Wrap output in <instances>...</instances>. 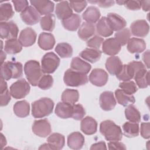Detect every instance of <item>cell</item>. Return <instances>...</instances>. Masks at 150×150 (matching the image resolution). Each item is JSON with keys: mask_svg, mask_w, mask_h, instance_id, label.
<instances>
[{"mask_svg": "<svg viewBox=\"0 0 150 150\" xmlns=\"http://www.w3.org/2000/svg\"><path fill=\"white\" fill-rule=\"evenodd\" d=\"M63 81L68 86L78 87L87 83L88 78L87 76L85 74L69 69L64 73Z\"/></svg>", "mask_w": 150, "mask_h": 150, "instance_id": "5", "label": "cell"}, {"mask_svg": "<svg viewBox=\"0 0 150 150\" xmlns=\"http://www.w3.org/2000/svg\"><path fill=\"white\" fill-rule=\"evenodd\" d=\"M23 67L19 62L8 61L1 64V77L6 80L18 79L22 76Z\"/></svg>", "mask_w": 150, "mask_h": 150, "instance_id": "4", "label": "cell"}, {"mask_svg": "<svg viewBox=\"0 0 150 150\" xmlns=\"http://www.w3.org/2000/svg\"><path fill=\"white\" fill-rule=\"evenodd\" d=\"M95 26L93 23L84 22L80 26L78 36L83 40H87L95 33Z\"/></svg>", "mask_w": 150, "mask_h": 150, "instance_id": "28", "label": "cell"}, {"mask_svg": "<svg viewBox=\"0 0 150 150\" xmlns=\"http://www.w3.org/2000/svg\"><path fill=\"white\" fill-rule=\"evenodd\" d=\"M70 67L71 69L85 74L88 73L91 68L88 63L83 60L79 57H75L72 59Z\"/></svg>", "mask_w": 150, "mask_h": 150, "instance_id": "25", "label": "cell"}, {"mask_svg": "<svg viewBox=\"0 0 150 150\" xmlns=\"http://www.w3.org/2000/svg\"><path fill=\"white\" fill-rule=\"evenodd\" d=\"M122 63L117 56L108 57L105 62V68L111 75H117L122 67Z\"/></svg>", "mask_w": 150, "mask_h": 150, "instance_id": "20", "label": "cell"}, {"mask_svg": "<svg viewBox=\"0 0 150 150\" xmlns=\"http://www.w3.org/2000/svg\"><path fill=\"white\" fill-rule=\"evenodd\" d=\"M119 87L126 94L129 95H132L138 90L136 84L132 81H123L120 83Z\"/></svg>", "mask_w": 150, "mask_h": 150, "instance_id": "44", "label": "cell"}, {"mask_svg": "<svg viewBox=\"0 0 150 150\" xmlns=\"http://www.w3.org/2000/svg\"><path fill=\"white\" fill-rule=\"evenodd\" d=\"M96 30L98 35L103 37L111 36L114 30L111 27L107 17L103 16L98 21L96 25Z\"/></svg>", "mask_w": 150, "mask_h": 150, "instance_id": "24", "label": "cell"}, {"mask_svg": "<svg viewBox=\"0 0 150 150\" xmlns=\"http://www.w3.org/2000/svg\"><path fill=\"white\" fill-rule=\"evenodd\" d=\"M32 131L40 137H46L51 133L50 124L47 119L36 120L32 125Z\"/></svg>", "mask_w": 150, "mask_h": 150, "instance_id": "9", "label": "cell"}, {"mask_svg": "<svg viewBox=\"0 0 150 150\" xmlns=\"http://www.w3.org/2000/svg\"><path fill=\"white\" fill-rule=\"evenodd\" d=\"M107 73L101 69H94L89 75L88 80L91 84L98 87L104 86L108 81Z\"/></svg>", "mask_w": 150, "mask_h": 150, "instance_id": "10", "label": "cell"}, {"mask_svg": "<svg viewBox=\"0 0 150 150\" xmlns=\"http://www.w3.org/2000/svg\"><path fill=\"white\" fill-rule=\"evenodd\" d=\"M122 129L124 134L129 138L138 136L139 131L138 124L132 122H125L122 125Z\"/></svg>", "mask_w": 150, "mask_h": 150, "instance_id": "36", "label": "cell"}, {"mask_svg": "<svg viewBox=\"0 0 150 150\" xmlns=\"http://www.w3.org/2000/svg\"><path fill=\"white\" fill-rule=\"evenodd\" d=\"M81 19L80 15L73 13L69 18L62 20V23L63 27L70 31H75L80 26Z\"/></svg>", "mask_w": 150, "mask_h": 150, "instance_id": "29", "label": "cell"}, {"mask_svg": "<svg viewBox=\"0 0 150 150\" xmlns=\"http://www.w3.org/2000/svg\"><path fill=\"white\" fill-rule=\"evenodd\" d=\"M81 131L86 135H93L97 129V122L91 117L87 116L83 118L80 124Z\"/></svg>", "mask_w": 150, "mask_h": 150, "instance_id": "19", "label": "cell"}, {"mask_svg": "<svg viewBox=\"0 0 150 150\" xmlns=\"http://www.w3.org/2000/svg\"><path fill=\"white\" fill-rule=\"evenodd\" d=\"M52 149H61L64 145L65 139L64 135L59 133H53L47 139Z\"/></svg>", "mask_w": 150, "mask_h": 150, "instance_id": "31", "label": "cell"}, {"mask_svg": "<svg viewBox=\"0 0 150 150\" xmlns=\"http://www.w3.org/2000/svg\"><path fill=\"white\" fill-rule=\"evenodd\" d=\"M149 1H141V6L144 11H148L149 10Z\"/></svg>", "mask_w": 150, "mask_h": 150, "instance_id": "57", "label": "cell"}, {"mask_svg": "<svg viewBox=\"0 0 150 150\" xmlns=\"http://www.w3.org/2000/svg\"><path fill=\"white\" fill-rule=\"evenodd\" d=\"M149 50H148L142 55V60L144 62V63H145L147 68H148V69L149 68Z\"/></svg>", "mask_w": 150, "mask_h": 150, "instance_id": "56", "label": "cell"}, {"mask_svg": "<svg viewBox=\"0 0 150 150\" xmlns=\"http://www.w3.org/2000/svg\"><path fill=\"white\" fill-rule=\"evenodd\" d=\"M109 149H126L127 148L125 145L118 141H110L108 143Z\"/></svg>", "mask_w": 150, "mask_h": 150, "instance_id": "53", "label": "cell"}, {"mask_svg": "<svg viewBox=\"0 0 150 150\" xmlns=\"http://www.w3.org/2000/svg\"><path fill=\"white\" fill-rule=\"evenodd\" d=\"M140 132L141 136L145 139H149L150 137L149 134V123L142 122L141 125Z\"/></svg>", "mask_w": 150, "mask_h": 150, "instance_id": "52", "label": "cell"}, {"mask_svg": "<svg viewBox=\"0 0 150 150\" xmlns=\"http://www.w3.org/2000/svg\"><path fill=\"white\" fill-rule=\"evenodd\" d=\"M60 64V59L53 52L46 53L41 60V69L44 73L50 74L55 71Z\"/></svg>", "mask_w": 150, "mask_h": 150, "instance_id": "6", "label": "cell"}, {"mask_svg": "<svg viewBox=\"0 0 150 150\" xmlns=\"http://www.w3.org/2000/svg\"><path fill=\"white\" fill-rule=\"evenodd\" d=\"M36 39V33L31 28H26L23 29L19 35V41L22 46L29 47L33 45Z\"/></svg>", "mask_w": 150, "mask_h": 150, "instance_id": "14", "label": "cell"}, {"mask_svg": "<svg viewBox=\"0 0 150 150\" xmlns=\"http://www.w3.org/2000/svg\"><path fill=\"white\" fill-rule=\"evenodd\" d=\"M115 96L117 102L122 106H127L135 103V100L132 95L125 93L121 89H117L115 91Z\"/></svg>", "mask_w": 150, "mask_h": 150, "instance_id": "33", "label": "cell"}, {"mask_svg": "<svg viewBox=\"0 0 150 150\" xmlns=\"http://www.w3.org/2000/svg\"><path fill=\"white\" fill-rule=\"evenodd\" d=\"M30 2L40 15H46L53 12L54 3L50 1H30Z\"/></svg>", "mask_w": 150, "mask_h": 150, "instance_id": "16", "label": "cell"}, {"mask_svg": "<svg viewBox=\"0 0 150 150\" xmlns=\"http://www.w3.org/2000/svg\"><path fill=\"white\" fill-rule=\"evenodd\" d=\"M40 24L43 30L52 32L55 26V16L53 14H48L42 17L40 20Z\"/></svg>", "mask_w": 150, "mask_h": 150, "instance_id": "39", "label": "cell"}, {"mask_svg": "<svg viewBox=\"0 0 150 150\" xmlns=\"http://www.w3.org/2000/svg\"><path fill=\"white\" fill-rule=\"evenodd\" d=\"M88 2L92 4H97L99 6L102 8L110 7L114 4V1H94Z\"/></svg>", "mask_w": 150, "mask_h": 150, "instance_id": "54", "label": "cell"}, {"mask_svg": "<svg viewBox=\"0 0 150 150\" xmlns=\"http://www.w3.org/2000/svg\"><path fill=\"white\" fill-rule=\"evenodd\" d=\"M55 51L61 58H69L73 54L71 46L65 42L58 43L55 47Z\"/></svg>", "mask_w": 150, "mask_h": 150, "instance_id": "37", "label": "cell"}, {"mask_svg": "<svg viewBox=\"0 0 150 150\" xmlns=\"http://www.w3.org/2000/svg\"><path fill=\"white\" fill-rule=\"evenodd\" d=\"M101 53L100 49L86 48L80 52L79 56L84 60L93 63L100 60Z\"/></svg>", "mask_w": 150, "mask_h": 150, "instance_id": "27", "label": "cell"}, {"mask_svg": "<svg viewBox=\"0 0 150 150\" xmlns=\"http://www.w3.org/2000/svg\"><path fill=\"white\" fill-rule=\"evenodd\" d=\"M39 149H52V148L49 143H46L42 145L39 148Z\"/></svg>", "mask_w": 150, "mask_h": 150, "instance_id": "58", "label": "cell"}, {"mask_svg": "<svg viewBox=\"0 0 150 150\" xmlns=\"http://www.w3.org/2000/svg\"><path fill=\"white\" fill-rule=\"evenodd\" d=\"M130 28L132 34L137 37H145L149 33V26L145 20L135 21L131 23Z\"/></svg>", "mask_w": 150, "mask_h": 150, "instance_id": "12", "label": "cell"}, {"mask_svg": "<svg viewBox=\"0 0 150 150\" xmlns=\"http://www.w3.org/2000/svg\"><path fill=\"white\" fill-rule=\"evenodd\" d=\"M99 102L100 107L104 111H110L116 105V101L113 93L110 91H104L100 94Z\"/></svg>", "mask_w": 150, "mask_h": 150, "instance_id": "13", "label": "cell"}, {"mask_svg": "<svg viewBox=\"0 0 150 150\" xmlns=\"http://www.w3.org/2000/svg\"><path fill=\"white\" fill-rule=\"evenodd\" d=\"M134 71L129 64H124L121 70L116 75L117 78L121 81H127L134 78Z\"/></svg>", "mask_w": 150, "mask_h": 150, "instance_id": "41", "label": "cell"}, {"mask_svg": "<svg viewBox=\"0 0 150 150\" xmlns=\"http://www.w3.org/2000/svg\"><path fill=\"white\" fill-rule=\"evenodd\" d=\"M70 5L71 7L76 12H81L86 7L87 2L86 1H70Z\"/></svg>", "mask_w": 150, "mask_h": 150, "instance_id": "49", "label": "cell"}, {"mask_svg": "<svg viewBox=\"0 0 150 150\" xmlns=\"http://www.w3.org/2000/svg\"><path fill=\"white\" fill-rule=\"evenodd\" d=\"M22 21L26 25H33L36 24L40 20V15L33 6H29L21 13Z\"/></svg>", "mask_w": 150, "mask_h": 150, "instance_id": "11", "label": "cell"}, {"mask_svg": "<svg viewBox=\"0 0 150 150\" xmlns=\"http://www.w3.org/2000/svg\"><path fill=\"white\" fill-rule=\"evenodd\" d=\"M53 83V79L52 76L43 75L39 81L38 86L42 90H47L52 87Z\"/></svg>", "mask_w": 150, "mask_h": 150, "instance_id": "45", "label": "cell"}, {"mask_svg": "<svg viewBox=\"0 0 150 150\" xmlns=\"http://www.w3.org/2000/svg\"><path fill=\"white\" fill-rule=\"evenodd\" d=\"M100 131L108 141H118L122 138V132L120 127L111 120H108L101 122Z\"/></svg>", "mask_w": 150, "mask_h": 150, "instance_id": "1", "label": "cell"}, {"mask_svg": "<svg viewBox=\"0 0 150 150\" xmlns=\"http://www.w3.org/2000/svg\"><path fill=\"white\" fill-rule=\"evenodd\" d=\"M38 45L43 50H48L53 49L55 45L54 36L50 33L42 32L38 38Z\"/></svg>", "mask_w": 150, "mask_h": 150, "instance_id": "18", "label": "cell"}, {"mask_svg": "<svg viewBox=\"0 0 150 150\" xmlns=\"http://www.w3.org/2000/svg\"><path fill=\"white\" fill-rule=\"evenodd\" d=\"M82 17L87 22L94 23L99 21L100 12L97 8L91 6L88 7L82 14Z\"/></svg>", "mask_w": 150, "mask_h": 150, "instance_id": "30", "label": "cell"}, {"mask_svg": "<svg viewBox=\"0 0 150 150\" xmlns=\"http://www.w3.org/2000/svg\"><path fill=\"white\" fill-rule=\"evenodd\" d=\"M86 111L83 105L77 104L73 105V113L71 118L76 120H81L85 115Z\"/></svg>", "mask_w": 150, "mask_h": 150, "instance_id": "46", "label": "cell"}, {"mask_svg": "<svg viewBox=\"0 0 150 150\" xmlns=\"http://www.w3.org/2000/svg\"><path fill=\"white\" fill-rule=\"evenodd\" d=\"M30 86L24 79L17 80L10 86L11 95L16 99L24 98L30 91Z\"/></svg>", "mask_w": 150, "mask_h": 150, "instance_id": "7", "label": "cell"}, {"mask_svg": "<svg viewBox=\"0 0 150 150\" xmlns=\"http://www.w3.org/2000/svg\"><path fill=\"white\" fill-rule=\"evenodd\" d=\"M126 118L132 122L138 123L141 121V114L135 106L132 104L128 105L125 110Z\"/></svg>", "mask_w": 150, "mask_h": 150, "instance_id": "38", "label": "cell"}, {"mask_svg": "<svg viewBox=\"0 0 150 150\" xmlns=\"http://www.w3.org/2000/svg\"><path fill=\"white\" fill-rule=\"evenodd\" d=\"M137 86L141 88H144L149 85V71L146 69L137 73L134 77Z\"/></svg>", "mask_w": 150, "mask_h": 150, "instance_id": "40", "label": "cell"}, {"mask_svg": "<svg viewBox=\"0 0 150 150\" xmlns=\"http://www.w3.org/2000/svg\"><path fill=\"white\" fill-rule=\"evenodd\" d=\"M73 113V105L65 103L59 102L55 108V114L61 118H69L71 117Z\"/></svg>", "mask_w": 150, "mask_h": 150, "instance_id": "26", "label": "cell"}, {"mask_svg": "<svg viewBox=\"0 0 150 150\" xmlns=\"http://www.w3.org/2000/svg\"><path fill=\"white\" fill-rule=\"evenodd\" d=\"M1 94V106H5L8 105L11 100V93L8 88L0 91Z\"/></svg>", "mask_w": 150, "mask_h": 150, "instance_id": "51", "label": "cell"}, {"mask_svg": "<svg viewBox=\"0 0 150 150\" xmlns=\"http://www.w3.org/2000/svg\"><path fill=\"white\" fill-rule=\"evenodd\" d=\"M14 15V12L10 3L2 4L0 6V21H7Z\"/></svg>", "mask_w": 150, "mask_h": 150, "instance_id": "42", "label": "cell"}, {"mask_svg": "<svg viewBox=\"0 0 150 150\" xmlns=\"http://www.w3.org/2000/svg\"><path fill=\"white\" fill-rule=\"evenodd\" d=\"M121 46L114 38L104 40L102 45V50L104 53L109 56H115L121 50Z\"/></svg>", "mask_w": 150, "mask_h": 150, "instance_id": "15", "label": "cell"}, {"mask_svg": "<svg viewBox=\"0 0 150 150\" xmlns=\"http://www.w3.org/2000/svg\"><path fill=\"white\" fill-rule=\"evenodd\" d=\"M55 13L57 18L62 21L69 18L73 14L71 7L68 1H61L57 4Z\"/></svg>", "mask_w": 150, "mask_h": 150, "instance_id": "17", "label": "cell"}, {"mask_svg": "<svg viewBox=\"0 0 150 150\" xmlns=\"http://www.w3.org/2000/svg\"><path fill=\"white\" fill-rule=\"evenodd\" d=\"M54 103L49 98H42L32 104V114L35 118H39L50 115L53 109Z\"/></svg>", "mask_w": 150, "mask_h": 150, "instance_id": "2", "label": "cell"}, {"mask_svg": "<svg viewBox=\"0 0 150 150\" xmlns=\"http://www.w3.org/2000/svg\"><path fill=\"white\" fill-rule=\"evenodd\" d=\"M6 54L3 51H1V64H3L4 60L6 59Z\"/></svg>", "mask_w": 150, "mask_h": 150, "instance_id": "59", "label": "cell"}, {"mask_svg": "<svg viewBox=\"0 0 150 150\" xmlns=\"http://www.w3.org/2000/svg\"><path fill=\"white\" fill-rule=\"evenodd\" d=\"M90 149H107V147L104 142L100 141L93 144L90 147Z\"/></svg>", "mask_w": 150, "mask_h": 150, "instance_id": "55", "label": "cell"}, {"mask_svg": "<svg viewBox=\"0 0 150 150\" xmlns=\"http://www.w3.org/2000/svg\"><path fill=\"white\" fill-rule=\"evenodd\" d=\"M79 93L77 90L66 89L62 94V100L63 102L73 105L79 100Z\"/></svg>", "mask_w": 150, "mask_h": 150, "instance_id": "35", "label": "cell"}, {"mask_svg": "<svg viewBox=\"0 0 150 150\" xmlns=\"http://www.w3.org/2000/svg\"><path fill=\"white\" fill-rule=\"evenodd\" d=\"M107 18L113 30L117 32L124 29L127 25L126 21L117 13H109Z\"/></svg>", "mask_w": 150, "mask_h": 150, "instance_id": "22", "label": "cell"}, {"mask_svg": "<svg viewBox=\"0 0 150 150\" xmlns=\"http://www.w3.org/2000/svg\"><path fill=\"white\" fill-rule=\"evenodd\" d=\"M131 36V32L128 28L124 29L117 31L115 33V39L121 45V46L125 45L130 39Z\"/></svg>", "mask_w": 150, "mask_h": 150, "instance_id": "43", "label": "cell"}, {"mask_svg": "<svg viewBox=\"0 0 150 150\" xmlns=\"http://www.w3.org/2000/svg\"><path fill=\"white\" fill-rule=\"evenodd\" d=\"M24 72L29 83L33 86H38L43 76V71L39 63L36 60L28 61L24 65Z\"/></svg>", "mask_w": 150, "mask_h": 150, "instance_id": "3", "label": "cell"}, {"mask_svg": "<svg viewBox=\"0 0 150 150\" xmlns=\"http://www.w3.org/2000/svg\"><path fill=\"white\" fill-rule=\"evenodd\" d=\"M12 2L14 5L15 9L16 12H23L29 6L28 1L25 0L12 1Z\"/></svg>", "mask_w": 150, "mask_h": 150, "instance_id": "50", "label": "cell"}, {"mask_svg": "<svg viewBox=\"0 0 150 150\" xmlns=\"http://www.w3.org/2000/svg\"><path fill=\"white\" fill-rule=\"evenodd\" d=\"M122 5L129 10H139L141 7V1H123Z\"/></svg>", "mask_w": 150, "mask_h": 150, "instance_id": "48", "label": "cell"}, {"mask_svg": "<svg viewBox=\"0 0 150 150\" xmlns=\"http://www.w3.org/2000/svg\"><path fill=\"white\" fill-rule=\"evenodd\" d=\"M84 144V137L79 132L71 133L67 137V145L73 149H81Z\"/></svg>", "mask_w": 150, "mask_h": 150, "instance_id": "23", "label": "cell"}, {"mask_svg": "<svg viewBox=\"0 0 150 150\" xmlns=\"http://www.w3.org/2000/svg\"><path fill=\"white\" fill-rule=\"evenodd\" d=\"M19 32L18 26L13 21L1 22L0 24V34L1 39H16Z\"/></svg>", "mask_w": 150, "mask_h": 150, "instance_id": "8", "label": "cell"}, {"mask_svg": "<svg viewBox=\"0 0 150 150\" xmlns=\"http://www.w3.org/2000/svg\"><path fill=\"white\" fill-rule=\"evenodd\" d=\"M30 105L25 100L16 102L13 105V111L16 116L20 118H24L29 114Z\"/></svg>", "mask_w": 150, "mask_h": 150, "instance_id": "32", "label": "cell"}, {"mask_svg": "<svg viewBox=\"0 0 150 150\" xmlns=\"http://www.w3.org/2000/svg\"><path fill=\"white\" fill-rule=\"evenodd\" d=\"M22 49V45L16 39H9L5 41L4 50L8 53L15 54L19 53Z\"/></svg>", "mask_w": 150, "mask_h": 150, "instance_id": "34", "label": "cell"}, {"mask_svg": "<svg viewBox=\"0 0 150 150\" xmlns=\"http://www.w3.org/2000/svg\"><path fill=\"white\" fill-rule=\"evenodd\" d=\"M146 43L142 39L132 38L127 43V49L131 53H140L145 50Z\"/></svg>", "mask_w": 150, "mask_h": 150, "instance_id": "21", "label": "cell"}, {"mask_svg": "<svg viewBox=\"0 0 150 150\" xmlns=\"http://www.w3.org/2000/svg\"><path fill=\"white\" fill-rule=\"evenodd\" d=\"M104 42V39L99 36L96 35L87 42V46L95 49H99L101 44Z\"/></svg>", "mask_w": 150, "mask_h": 150, "instance_id": "47", "label": "cell"}]
</instances>
